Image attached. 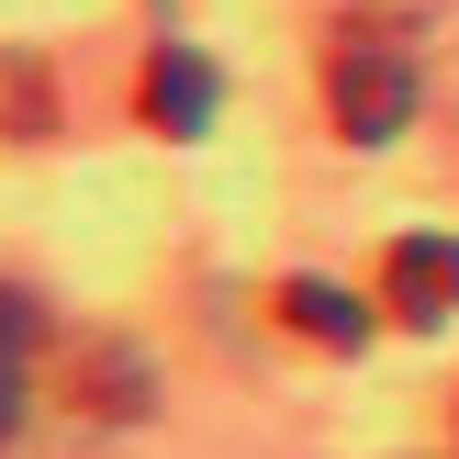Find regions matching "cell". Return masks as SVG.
Here are the masks:
<instances>
[{"instance_id": "5b68a950", "label": "cell", "mask_w": 459, "mask_h": 459, "mask_svg": "<svg viewBox=\"0 0 459 459\" xmlns=\"http://www.w3.org/2000/svg\"><path fill=\"white\" fill-rule=\"evenodd\" d=\"M79 393H90V415H101V426H134V415L157 403V370H146L134 348H112V336H101V348H79Z\"/></svg>"}, {"instance_id": "8992f818", "label": "cell", "mask_w": 459, "mask_h": 459, "mask_svg": "<svg viewBox=\"0 0 459 459\" xmlns=\"http://www.w3.org/2000/svg\"><path fill=\"white\" fill-rule=\"evenodd\" d=\"M281 325H291V336H314V348H336V359L370 348V314H359L336 281H281Z\"/></svg>"}, {"instance_id": "3957f363", "label": "cell", "mask_w": 459, "mask_h": 459, "mask_svg": "<svg viewBox=\"0 0 459 459\" xmlns=\"http://www.w3.org/2000/svg\"><path fill=\"white\" fill-rule=\"evenodd\" d=\"M213 101H224V79L202 45H146V134H202Z\"/></svg>"}, {"instance_id": "277c9868", "label": "cell", "mask_w": 459, "mask_h": 459, "mask_svg": "<svg viewBox=\"0 0 459 459\" xmlns=\"http://www.w3.org/2000/svg\"><path fill=\"white\" fill-rule=\"evenodd\" d=\"M34 359H45V314H34V291H12V281H0V448L22 437V403H34Z\"/></svg>"}, {"instance_id": "7a4b0ae2", "label": "cell", "mask_w": 459, "mask_h": 459, "mask_svg": "<svg viewBox=\"0 0 459 459\" xmlns=\"http://www.w3.org/2000/svg\"><path fill=\"white\" fill-rule=\"evenodd\" d=\"M381 303H393L403 325H448L459 314V236H403L393 258H381Z\"/></svg>"}, {"instance_id": "6da1fadb", "label": "cell", "mask_w": 459, "mask_h": 459, "mask_svg": "<svg viewBox=\"0 0 459 459\" xmlns=\"http://www.w3.org/2000/svg\"><path fill=\"white\" fill-rule=\"evenodd\" d=\"M325 112H336L348 146H393V134L415 124V22L403 12L359 0L325 34Z\"/></svg>"}]
</instances>
